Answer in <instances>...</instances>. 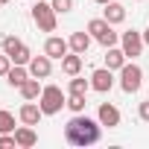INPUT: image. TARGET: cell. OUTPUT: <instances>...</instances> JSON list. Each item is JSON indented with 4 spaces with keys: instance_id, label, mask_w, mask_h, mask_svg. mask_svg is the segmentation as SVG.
<instances>
[{
    "instance_id": "1",
    "label": "cell",
    "mask_w": 149,
    "mask_h": 149,
    "mask_svg": "<svg viewBox=\"0 0 149 149\" xmlns=\"http://www.w3.org/2000/svg\"><path fill=\"white\" fill-rule=\"evenodd\" d=\"M102 137V123L91 120L88 114H73L64 126V140L70 146H94Z\"/></svg>"
},
{
    "instance_id": "2",
    "label": "cell",
    "mask_w": 149,
    "mask_h": 149,
    "mask_svg": "<svg viewBox=\"0 0 149 149\" xmlns=\"http://www.w3.org/2000/svg\"><path fill=\"white\" fill-rule=\"evenodd\" d=\"M38 105H41L44 117H50V114H58V111L67 105V97H64V91H61L58 85H44V91H41V97H38Z\"/></svg>"
},
{
    "instance_id": "3",
    "label": "cell",
    "mask_w": 149,
    "mask_h": 149,
    "mask_svg": "<svg viewBox=\"0 0 149 149\" xmlns=\"http://www.w3.org/2000/svg\"><path fill=\"white\" fill-rule=\"evenodd\" d=\"M88 32H91L94 41L102 44V47H114V44L120 41V32H114V24H108L105 18H94V21H88Z\"/></svg>"
},
{
    "instance_id": "4",
    "label": "cell",
    "mask_w": 149,
    "mask_h": 149,
    "mask_svg": "<svg viewBox=\"0 0 149 149\" xmlns=\"http://www.w3.org/2000/svg\"><path fill=\"white\" fill-rule=\"evenodd\" d=\"M140 85H143V70H140V64L126 61V64L120 67V88H123L126 94H137Z\"/></svg>"
},
{
    "instance_id": "5",
    "label": "cell",
    "mask_w": 149,
    "mask_h": 149,
    "mask_svg": "<svg viewBox=\"0 0 149 149\" xmlns=\"http://www.w3.org/2000/svg\"><path fill=\"white\" fill-rule=\"evenodd\" d=\"M56 15L58 12L50 3H44V0H38V3L32 6V21H35V26L41 32H56Z\"/></svg>"
},
{
    "instance_id": "6",
    "label": "cell",
    "mask_w": 149,
    "mask_h": 149,
    "mask_svg": "<svg viewBox=\"0 0 149 149\" xmlns=\"http://www.w3.org/2000/svg\"><path fill=\"white\" fill-rule=\"evenodd\" d=\"M120 47H123L126 58H137V56H143L146 41H143V35L137 29H129V32H120Z\"/></svg>"
},
{
    "instance_id": "7",
    "label": "cell",
    "mask_w": 149,
    "mask_h": 149,
    "mask_svg": "<svg viewBox=\"0 0 149 149\" xmlns=\"http://www.w3.org/2000/svg\"><path fill=\"white\" fill-rule=\"evenodd\" d=\"M114 88V70H108V67H97L94 73H91V91H97V94H108Z\"/></svg>"
},
{
    "instance_id": "8",
    "label": "cell",
    "mask_w": 149,
    "mask_h": 149,
    "mask_svg": "<svg viewBox=\"0 0 149 149\" xmlns=\"http://www.w3.org/2000/svg\"><path fill=\"white\" fill-rule=\"evenodd\" d=\"M44 53L50 56V58H64L67 53H70V41L67 38H58V35H50L47 41H44Z\"/></svg>"
},
{
    "instance_id": "9",
    "label": "cell",
    "mask_w": 149,
    "mask_h": 149,
    "mask_svg": "<svg viewBox=\"0 0 149 149\" xmlns=\"http://www.w3.org/2000/svg\"><path fill=\"white\" fill-rule=\"evenodd\" d=\"M97 120H100L105 129H117V126H120V108L111 105V102H100V108H97Z\"/></svg>"
},
{
    "instance_id": "10",
    "label": "cell",
    "mask_w": 149,
    "mask_h": 149,
    "mask_svg": "<svg viewBox=\"0 0 149 149\" xmlns=\"http://www.w3.org/2000/svg\"><path fill=\"white\" fill-rule=\"evenodd\" d=\"M29 67V76H35V79H47L50 73H53V58L44 53V56H32V61L26 64Z\"/></svg>"
},
{
    "instance_id": "11",
    "label": "cell",
    "mask_w": 149,
    "mask_h": 149,
    "mask_svg": "<svg viewBox=\"0 0 149 149\" xmlns=\"http://www.w3.org/2000/svg\"><path fill=\"white\" fill-rule=\"evenodd\" d=\"M41 117H44V111H41V105H35V100H26L21 105V111H18V120L26 123V126H38Z\"/></svg>"
},
{
    "instance_id": "12",
    "label": "cell",
    "mask_w": 149,
    "mask_h": 149,
    "mask_svg": "<svg viewBox=\"0 0 149 149\" xmlns=\"http://www.w3.org/2000/svg\"><path fill=\"white\" fill-rule=\"evenodd\" d=\"M67 41H70V50H73V53L85 56V53H88V47H91V41H94V35H91L88 29H79V32H73Z\"/></svg>"
},
{
    "instance_id": "13",
    "label": "cell",
    "mask_w": 149,
    "mask_h": 149,
    "mask_svg": "<svg viewBox=\"0 0 149 149\" xmlns=\"http://www.w3.org/2000/svg\"><path fill=\"white\" fill-rule=\"evenodd\" d=\"M15 140H18V146L21 149H29V146H35L38 143V134H35V126H18L15 129Z\"/></svg>"
},
{
    "instance_id": "14",
    "label": "cell",
    "mask_w": 149,
    "mask_h": 149,
    "mask_svg": "<svg viewBox=\"0 0 149 149\" xmlns=\"http://www.w3.org/2000/svg\"><path fill=\"white\" fill-rule=\"evenodd\" d=\"M79 70H82V56L70 50L61 58V73H64V76H79Z\"/></svg>"
},
{
    "instance_id": "15",
    "label": "cell",
    "mask_w": 149,
    "mask_h": 149,
    "mask_svg": "<svg viewBox=\"0 0 149 149\" xmlns=\"http://www.w3.org/2000/svg\"><path fill=\"white\" fill-rule=\"evenodd\" d=\"M102 18L108 24H123L126 21V6L117 3V0H111V3H105V9H102Z\"/></svg>"
},
{
    "instance_id": "16",
    "label": "cell",
    "mask_w": 149,
    "mask_h": 149,
    "mask_svg": "<svg viewBox=\"0 0 149 149\" xmlns=\"http://www.w3.org/2000/svg\"><path fill=\"white\" fill-rule=\"evenodd\" d=\"M126 64V53H123V47H105V67L108 70H120Z\"/></svg>"
},
{
    "instance_id": "17",
    "label": "cell",
    "mask_w": 149,
    "mask_h": 149,
    "mask_svg": "<svg viewBox=\"0 0 149 149\" xmlns=\"http://www.w3.org/2000/svg\"><path fill=\"white\" fill-rule=\"evenodd\" d=\"M26 79H29V67H26V64H12V70L6 73V82H9L12 88H21Z\"/></svg>"
},
{
    "instance_id": "18",
    "label": "cell",
    "mask_w": 149,
    "mask_h": 149,
    "mask_svg": "<svg viewBox=\"0 0 149 149\" xmlns=\"http://www.w3.org/2000/svg\"><path fill=\"white\" fill-rule=\"evenodd\" d=\"M18 91H21V97H24V100H38V97H41V91H44V85H41V79L29 76V79H26Z\"/></svg>"
},
{
    "instance_id": "19",
    "label": "cell",
    "mask_w": 149,
    "mask_h": 149,
    "mask_svg": "<svg viewBox=\"0 0 149 149\" xmlns=\"http://www.w3.org/2000/svg\"><path fill=\"white\" fill-rule=\"evenodd\" d=\"M0 47H3V53L12 58V56H18V53H21L26 44H24L21 38H15V35H3V38H0Z\"/></svg>"
},
{
    "instance_id": "20",
    "label": "cell",
    "mask_w": 149,
    "mask_h": 149,
    "mask_svg": "<svg viewBox=\"0 0 149 149\" xmlns=\"http://www.w3.org/2000/svg\"><path fill=\"white\" fill-rule=\"evenodd\" d=\"M88 91H91V79L70 76V82H67V94H82V97H88Z\"/></svg>"
},
{
    "instance_id": "21",
    "label": "cell",
    "mask_w": 149,
    "mask_h": 149,
    "mask_svg": "<svg viewBox=\"0 0 149 149\" xmlns=\"http://www.w3.org/2000/svg\"><path fill=\"white\" fill-rule=\"evenodd\" d=\"M18 126H15V114L12 111H6V108H0V134H9V132H15Z\"/></svg>"
},
{
    "instance_id": "22",
    "label": "cell",
    "mask_w": 149,
    "mask_h": 149,
    "mask_svg": "<svg viewBox=\"0 0 149 149\" xmlns=\"http://www.w3.org/2000/svg\"><path fill=\"white\" fill-rule=\"evenodd\" d=\"M85 105H88V102H85L82 94H70V97H67V108H70L73 114H85Z\"/></svg>"
},
{
    "instance_id": "23",
    "label": "cell",
    "mask_w": 149,
    "mask_h": 149,
    "mask_svg": "<svg viewBox=\"0 0 149 149\" xmlns=\"http://www.w3.org/2000/svg\"><path fill=\"white\" fill-rule=\"evenodd\" d=\"M50 6H53L56 12L67 15V12H73V0H50Z\"/></svg>"
},
{
    "instance_id": "24",
    "label": "cell",
    "mask_w": 149,
    "mask_h": 149,
    "mask_svg": "<svg viewBox=\"0 0 149 149\" xmlns=\"http://www.w3.org/2000/svg\"><path fill=\"white\" fill-rule=\"evenodd\" d=\"M18 146V140H15V132H9V134H0V149H15Z\"/></svg>"
},
{
    "instance_id": "25",
    "label": "cell",
    "mask_w": 149,
    "mask_h": 149,
    "mask_svg": "<svg viewBox=\"0 0 149 149\" xmlns=\"http://www.w3.org/2000/svg\"><path fill=\"white\" fill-rule=\"evenodd\" d=\"M12 70V58L6 53H0V76H6V73Z\"/></svg>"
},
{
    "instance_id": "26",
    "label": "cell",
    "mask_w": 149,
    "mask_h": 149,
    "mask_svg": "<svg viewBox=\"0 0 149 149\" xmlns=\"http://www.w3.org/2000/svg\"><path fill=\"white\" fill-rule=\"evenodd\" d=\"M137 117H140V120H143V123H149V100H146V102H140V105H137Z\"/></svg>"
},
{
    "instance_id": "27",
    "label": "cell",
    "mask_w": 149,
    "mask_h": 149,
    "mask_svg": "<svg viewBox=\"0 0 149 149\" xmlns=\"http://www.w3.org/2000/svg\"><path fill=\"white\" fill-rule=\"evenodd\" d=\"M94 3H100V6H105V3H111V0H94Z\"/></svg>"
},
{
    "instance_id": "28",
    "label": "cell",
    "mask_w": 149,
    "mask_h": 149,
    "mask_svg": "<svg viewBox=\"0 0 149 149\" xmlns=\"http://www.w3.org/2000/svg\"><path fill=\"white\" fill-rule=\"evenodd\" d=\"M143 41H146V44H149V29H146V32H143Z\"/></svg>"
},
{
    "instance_id": "29",
    "label": "cell",
    "mask_w": 149,
    "mask_h": 149,
    "mask_svg": "<svg viewBox=\"0 0 149 149\" xmlns=\"http://www.w3.org/2000/svg\"><path fill=\"white\" fill-rule=\"evenodd\" d=\"M3 3H9V0H0V6H3Z\"/></svg>"
},
{
    "instance_id": "30",
    "label": "cell",
    "mask_w": 149,
    "mask_h": 149,
    "mask_svg": "<svg viewBox=\"0 0 149 149\" xmlns=\"http://www.w3.org/2000/svg\"><path fill=\"white\" fill-rule=\"evenodd\" d=\"M137 3H140V0H137Z\"/></svg>"
},
{
    "instance_id": "31",
    "label": "cell",
    "mask_w": 149,
    "mask_h": 149,
    "mask_svg": "<svg viewBox=\"0 0 149 149\" xmlns=\"http://www.w3.org/2000/svg\"><path fill=\"white\" fill-rule=\"evenodd\" d=\"M146 82H149V79H146Z\"/></svg>"
}]
</instances>
